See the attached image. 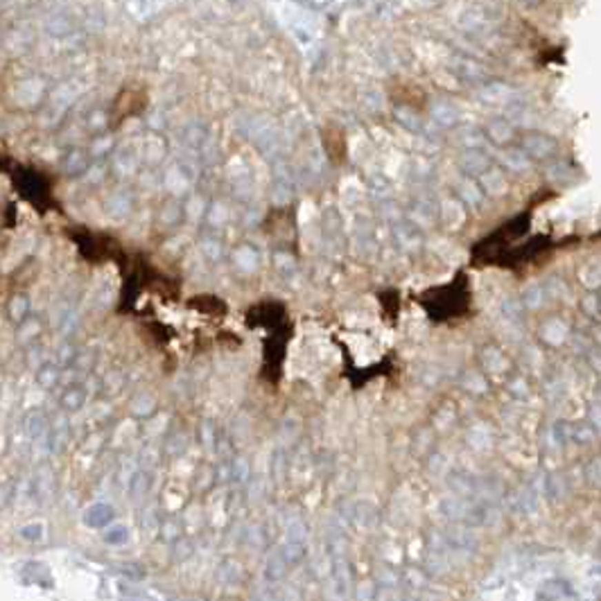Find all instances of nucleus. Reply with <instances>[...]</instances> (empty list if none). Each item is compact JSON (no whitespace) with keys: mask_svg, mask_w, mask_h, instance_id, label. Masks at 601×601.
Wrapping results in <instances>:
<instances>
[{"mask_svg":"<svg viewBox=\"0 0 601 601\" xmlns=\"http://www.w3.org/2000/svg\"><path fill=\"white\" fill-rule=\"evenodd\" d=\"M522 150L533 159H549L556 152V141L547 134H527Z\"/></svg>","mask_w":601,"mask_h":601,"instance_id":"f257e3e1","label":"nucleus"},{"mask_svg":"<svg viewBox=\"0 0 601 601\" xmlns=\"http://www.w3.org/2000/svg\"><path fill=\"white\" fill-rule=\"evenodd\" d=\"M113 518H116V513H113V509L109 505H104V502H95V505H91L86 509L84 522L88 527H93V529H107V527H111Z\"/></svg>","mask_w":601,"mask_h":601,"instance_id":"f03ea898","label":"nucleus"},{"mask_svg":"<svg viewBox=\"0 0 601 601\" xmlns=\"http://www.w3.org/2000/svg\"><path fill=\"white\" fill-rule=\"evenodd\" d=\"M287 556H285V549L283 547H276L269 556H267V563H265V579L269 583H278L283 576L287 572Z\"/></svg>","mask_w":601,"mask_h":601,"instance_id":"7ed1b4c3","label":"nucleus"},{"mask_svg":"<svg viewBox=\"0 0 601 601\" xmlns=\"http://www.w3.org/2000/svg\"><path fill=\"white\" fill-rule=\"evenodd\" d=\"M502 163H505L509 170L513 172H524V170L531 167V161H529V154L524 150H516V147H509L502 152Z\"/></svg>","mask_w":601,"mask_h":601,"instance_id":"20e7f679","label":"nucleus"},{"mask_svg":"<svg viewBox=\"0 0 601 601\" xmlns=\"http://www.w3.org/2000/svg\"><path fill=\"white\" fill-rule=\"evenodd\" d=\"M61 403H63V409H68V411L82 409L84 403H86V389L84 387H77V385L68 387V391L63 394Z\"/></svg>","mask_w":601,"mask_h":601,"instance_id":"39448f33","label":"nucleus"},{"mask_svg":"<svg viewBox=\"0 0 601 601\" xmlns=\"http://www.w3.org/2000/svg\"><path fill=\"white\" fill-rule=\"evenodd\" d=\"M482 97L489 102H511V100H516L518 93H516V88H511V86L495 84V86L486 88V91H482Z\"/></svg>","mask_w":601,"mask_h":601,"instance_id":"423d86ee","label":"nucleus"},{"mask_svg":"<svg viewBox=\"0 0 601 601\" xmlns=\"http://www.w3.org/2000/svg\"><path fill=\"white\" fill-rule=\"evenodd\" d=\"M52 475H54L52 468H48V466H41V468L37 470L34 489H37L39 495H41V498H48V495H50L52 489H54V477Z\"/></svg>","mask_w":601,"mask_h":601,"instance_id":"0eeeda50","label":"nucleus"},{"mask_svg":"<svg viewBox=\"0 0 601 601\" xmlns=\"http://www.w3.org/2000/svg\"><path fill=\"white\" fill-rule=\"evenodd\" d=\"M150 484H152V475L150 470H141L136 473L132 479V486H129V493H132V500H141L145 493L150 491Z\"/></svg>","mask_w":601,"mask_h":601,"instance_id":"6e6552de","label":"nucleus"},{"mask_svg":"<svg viewBox=\"0 0 601 601\" xmlns=\"http://www.w3.org/2000/svg\"><path fill=\"white\" fill-rule=\"evenodd\" d=\"M26 432L30 438H34V441H39V438L45 434V418H43L41 411L30 414L28 420H26Z\"/></svg>","mask_w":601,"mask_h":601,"instance_id":"1a4fd4ad","label":"nucleus"},{"mask_svg":"<svg viewBox=\"0 0 601 601\" xmlns=\"http://www.w3.org/2000/svg\"><path fill=\"white\" fill-rule=\"evenodd\" d=\"M489 134L495 143H509L511 136H513V129H511V125L507 123V120H493V123L489 125Z\"/></svg>","mask_w":601,"mask_h":601,"instance_id":"9d476101","label":"nucleus"},{"mask_svg":"<svg viewBox=\"0 0 601 601\" xmlns=\"http://www.w3.org/2000/svg\"><path fill=\"white\" fill-rule=\"evenodd\" d=\"M464 167L468 170V172L479 174L489 167V159H486L482 152H468L464 156Z\"/></svg>","mask_w":601,"mask_h":601,"instance_id":"9b49d317","label":"nucleus"},{"mask_svg":"<svg viewBox=\"0 0 601 601\" xmlns=\"http://www.w3.org/2000/svg\"><path fill=\"white\" fill-rule=\"evenodd\" d=\"M37 380H39V385L45 387V389L54 387L61 380L59 369L52 367V364H43V367H39V371H37Z\"/></svg>","mask_w":601,"mask_h":601,"instance_id":"f8f14e48","label":"nucleus"},{"mask_svg":"<svg viewBox=\"0 0 601 601\" xmlns=\"http://www.w3.org/2000/svg\"><path fill=\"white\" fill-rule=\"evenodd\" d=\"M579 278L586 283L588 287H597V285H601V263H590V265H586L583 267V269L579 272Z\"/></svg>","mask_w":601,"mask_h":601,"instance_id":"ddd939ff","label":"nucleus"},{"mask_svg":"<svg viewBox=\"0 0 601 601\" xmlns=\"http://www.w3.org/2000/svg\"><path fill=\"white\" fill-rule=\"evenodd\" d=\"M217 576H219V581L226 583V586H235V583L240 581V567H238V563H231V560H226V563L219 565Z\"/></svg>","mask_w":601,"mask_h":601,"instance_id":"4468645a","label":"nucleus"},{"mask_svg":"<svg viewBox=\"0 0 601 601\" xmlns=\"http://www.w3.org/2000/svg\"><path fill=\"white\" fill-rule=\"evenodd\" d=\"M129 538V531L127 527L123 524H113V527H107V531H104V540L109 542V545H125Z\"/></svg>","mask_w":601,"mask_h":601,"instance_id":"2eb2a0df","label":"nucleus"},{"mask_svg":"<svg viewBox=\"0 0 601 601\" xmlns=\"http://www.w3.org/2000/svg\"><path fill=\"white\" fill-rule=\"evenodd\" d=\"M249 475H251L249 461H247L245 457H238V459H235L233 464H231V477H233V482H238V484L247 482Z\"/></svg>","mask_w":601,"mask_h":601,"instance_id":"dca6fc26","label":"nucleus"},{"mask_svg":"<svg viewBox=\"0 0 601 601\" xmlns=\"http://www.w3.org/2000/svg\"><path fill=\"white\" fill-rule=\"evenodd\" d=\"M484 185L491 194H502L507 190V181L500 172H489L484 176Z\"/></svg>","mask_w":601,"mask_h":601,"instance_id":"f3484780","label":"nucleus"},{"mask_svg":"<svg viewBox=\"0 0 601 601\" xmlns=\"http://www.w3.org/2000/svg\"><path fill=\"white\" fill-rule=\"evenodd\" d=\"M21 536L26 540H30V542H34V540H41V536H43V524H39V522H30V524H26L21 529Z\"/></svg>","mask_w":601,"mask_h":601,"instance_id":"a211bd4d","label":"nucleus"},{"mask_svg":"<svg viewBox=\"0 0 601 601\" xmlns=\"http://www.w3.org/2000/svg\"><path fill=\"white\" fill-rule=\"evenodd\" d=\"M542 289L538 287V285H531L529 289L524 292V303L529 305V307H538L540 303H542Z\"/></svg>","mask_w":601,"mask_h":601,"instance_id":"6ab92c4d","label":"nucleus"},{"mask_svg":"<svg viewBox=\"0 0 601 601\" xmlns=\"http://www.w3.org/2000/svg\"><path fill=\"white\" fill-rule=\"evenodd\" d=\"M26 310H28V300L26 298H19V300H12V307H10V312H12V319H16V321H21L23 319V314H26Z\"/></svg>","mask_w":601,"mask_h":601,"instance_id":"aec40b11","label":"nucleus"},{"mask_svg":"<svg viewBox=\"0 0 601 601\" xmlns=\"http://www.w3.org/2000/svg\"><path fill=\"white\" fill-rule=\"evenodd\" d=\"M201 441H204V445L206 448L210 450V448H215V432H213V427H210V423H204L201 425Z\"/></svg>","mask_w":601,"mask_h":601,"instance_id":"412c9836","label":"nucleus"},{"mask_svg":"<svg viewBox=\"0 0 601 601\" xmlns=\"http://www.w3.org/2000/svg\"><path fill=\"white\" fill-rule=\"evenodd\" d=\"M588 475L595 484H601V459L592 461V466L588 468Z\"/></svg>","mask_w":601,"mask_h":601,"instance_id":"4be33fe9","label":"nucleus"},{"mask_svg":"<svg viewBox=\"0 0 601 601\" xmlns=\"http://www.w3.org/2000/svg\"><path fill=\"white\" fill-rule=\"evenodd\" d=\"M461 190H464L466 199L470 201V204H477V201H479V192H477V188L473 183H464V188H461Z\"/></svg>","mask_w":601,"mask_h":601,"instance_id":"5701e85b","label":"nucleus"},{"mask_svg":"<svg viewBox=\"0 0 601 601\" xmlns=\"http://www.w3.org/2000/svg\"><path fill=\"white\" fill-rule=\"evenodd\" d=\"M590 418H592V425L601 429V407L599 405H595V407L590 409Z\"/></svg>","mask_w":601,"mask_h":601,"instance_id":"b1692460","label":"nucleus"},{"mask_svg":"<svg viewBox=\"0 0 601 601\" xmlns=\"http://www.w3.org/2000/svg\"><path fill=\"white\" fill-rule=\"evenodd\" d=\"M125 601H152V599H143V597H138V599H125Z\"/></svg>","mask_w":601,"mask_h":601,"instance_id":"393cba45","label":"nucleus"}]
</instances>
